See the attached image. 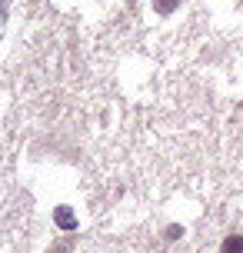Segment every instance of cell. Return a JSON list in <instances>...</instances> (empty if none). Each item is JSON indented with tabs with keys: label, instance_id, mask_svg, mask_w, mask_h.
<instances>
[{
	"label": "cell",
	"instance_id": "6da1fadb",
	"mask_svg": "<svg viewBox=\"0 0 243 253\" xmlns=\"http://www.w3.org/2000/svg\"><path fill=\"white\" fill-rule=\"evenodd\" d=\"M53 223L64 230V233H74V230H77V216H74V210H70V207H64V203H60V207L53 210Z\"/></svg>",
	"mask_w": 243,
	"mask_h": 253
},
{
	"label": "cell",
	"instance_id": "7a4b0ae2",
	"mask_svg": "<svg viewBox=\"0 0 243 253\" xmlns=\"http://www.w3.org/2000/svg\"><path fill=\"white\" fill-rule=\"evenodd\" d=\"M220 253H243V237L240 233H230L227 240L220 243Z\"/></svg>",
	"mask_w": 243,
	"mask_h": 253
},
{
	"label": "cell",
	"instance_id": "3957f363",
	"mask_svg": "<svg viewBox=\"0 0 243 253\" xmlns=\"http://www.w3.org/2000/svg\"><path fill=\"white\" fill-rule=\"evenodd\" d=\"M177 7H180V0H154V10L163 13V17H166V13H173Z\"/></svg>",
	"mask_w": 243,
	"mask_h": 253
},
{
	"label": "cell",
	"instance_id": "277c9868",
	"mask_svg": "<svg viewBox=\"0 0 243 253\" xmlns=\"http://www.w3.org/2000/svg\"><path fill=\"white\" fill-rule=\"evenodd\" d=\"M180 237H183V227L170 223V227H166V240H180Z\"/></svg>",
	"mask_w": 243,
	"mask_h": 253
},
{
	"label": "cell",
	"instance_id": "5b68a950",
	"mask_svg": "<svg viewBox=\"0 0 243 253\" xmlns=\"http://www.w3.org/2000/svg\"><path fill=\"white\" fill-rule=\"evenodd\" d=\"M70 247H74L70 240H60V243H53V250H50V253H70Z\"/></svg>",
	"mask_w": 243,
	"mask_h": 253
}]
</instances>
